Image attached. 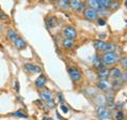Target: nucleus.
I'll use <instances>...</instances> for the list:
<instances>
[{
  "instance_id": "nucleus-1",
  "label": "nucleus",
  "mask_w": 127,
  "mask_h": 120,
  "mask_svg": "<svg viewBox=\"0 0 127 120\" xmlns=\"http://www.w3.org/2000/svg\"><path fill=\"white\" fill-rule=\"evenodd\" d=\"M101 60L105 66H111L118 63L120 59H119L117 52H103Z\"/></svg>"
},
{
  "instance_id": "nucleus-2",
  "label": "nucleus",
  "mask_w": 127,
  "mask_h": 120,
  "mask_svg": "<svg viewBox=\"0 0 127 120\" xmlns=\"http://www.w3.org/2000/svg\"><path fill=\"white\" fill-rule=\"evenodd\" d=\"M68 73H69V77L71 79V81L75 82V83L81 81L82 78H83L82 71L79 70L77 67H70V68H68Z\"/></svg>"
},
{
  "instance_id": "nucleus-3",
  "label": "nucleus",
  "mask_w": 127,
  "mask_h": 120,
  "mask_svg": "<svg viewBox=\"0 0 127 120\" xmlns=\"http://www.w3.org/2000/svg\"><path fill=\"white\" fill-rule=\"evenodd\" d=\"M63 34L65 38H69V39H75L77 36V32L75 30V28L72 26H67L64 28Z\"/></svg>"
},
{
  "instance_id": "nucleus-4",
  "label": "nucleus",
  "mask_w": 127,
  "mask_h": 120,
  "mask_svg": "<svg viewBox=\"0 0 127 120\" xmlns=\"http://www.w3.org/2000/svg\"><path fill=\"white\" fill-rule=\"evenodd\" d=\"M98 16V13L97 11L95 9H92V7H86V9L84 10V17L87 19V20L89 21H94L95 19L97 18Z\"/></svg>"
},
{
  "instance_id": "nucleus-5",
  "label": "nucleus",
  "mask_w": 127,
  "mask_h": 120,
  "mask_svg": "<svg viewBox=\"0 0 127 120\" xmlns=\"http://www.w3.org/2000/svg\"><path fill=\"white\" fill-rule=\"evenodd\" d=\"M96 113L98 118L102 119V120H105V119H109L111 117V113L109 112V110L106 107V105H100L96 110Z\"/></svg>"
},
{
  "instance_id": "nucleus-6",
  "label": "nucleus",
  "mask_w": 127,
  "mask_h": 120,
  "mask_svg": "<svg viewBox=\"0 0 127 120\" xmlns=\"http://www.w3.org/2000/svg\"><path fill=\"white\" fill-rule=\"evenodd\" d=\"M69 9H71L72 11L85 10V3L83 1H81V0H70Z\"/></svg>"
},
{
  "instance_id": "nucleus-7",
  "label": "nucleus",
  "mask_w": 127,
  "mask_h": 120,
  "mask_svg": "<svg viewBox=\"0 0 127 120\" xmlns=\"http://www.w3.org/2000/svg\"><path fill=\"white\" fill-rule=\"evenodd\" d=\"M39 95H40V98L43 100L45 102H48V101H51V100H53L54 98V95L51 90L47 89V88H42L40 90V93H39Z\"/></svg>"
},
{
  "instance_id": "nucleus-8",
  "label": "nucleus",
  "mask_w": 127,
  "mask_h": 120,
  "mask_svg": "<svg viewBox=\"0 0 127 120\" xmlns=\"http://www.w3.org/2000/svg\"><path fill=\"white\" fill-rule=\"evenodd\" d=\"M25 69L28 71V72H31V73H38V72H41V68L35 65V64H32V63H26L25 64Z\"/></svg>"
},
{
  "instance_id": "nucleus-9",
  "label": "nucleus",
  "mask_w": 127,
  "mask_h": 120,
  "mask_svg": "<svg viewBox=\"0 0 127 120\" xmlns=\"http://www.w3.org/2000/svg\"><path fill=\"white\" fill-rule=\"evenodd\" d=\"M13 44H14V47L16 48V49H18V50H22V49H25V48L27 47L26 41L23 38H21L20 36H18L17 38H16L15 41L13 42Z\"/></svg>"
},
{
  "instance_id": "nucleus-10",
  "label": "nucleus",
  "mask_w": 127,
  "mask_h": 120,
  "mask_svg": "<svg viewBox=\"0 0 127 120\" xmlns=\"http://www.w3.org/2000/svg\"><path fill=\"white\" fill-rule=\"evenodd\" d=\"M109 77H111L113 80L120 79L122 77V70L119 67H113L109 70Z\"/></svg>"
},
{
  "instance_id": "nucleus-11",
  "label": "nucleus",
  "mask_w": 127,
  "mask_h": 120,
  "mask_svg": "<svg viewBox=\"0 0 127 120\" xmlns=\"http://www.w3.org/2000/svg\"><path fill=\"white\" fill-rule=\"evenodd\" d=\"M46 83H47V78L43 74H40L35 80V86H36L37 88H45Z\"/></svg>"
},
{
  "instance_id": "nucleus-12",
  "label": "nucleus",
  "mask_w": 127,
  "mask_h": 120,
  "mask_svg": "<svg viewBox=\"0 0 127 120\" xmlns=\"http://www.w3.org/2000/svg\"><path fill=\"white\" fill-rule=\"evenodd\" d=\"M108 77H109V70L107 69L106 66L98 69V78H100L101 81H106L108 79Z\"/></svg>"
},
{
  "instance_id": "nucleus-13",
  "label": "nucleus",
  "mask_w": 127,
  "mask_h": 120,
  "mask_svg": "<svg viewBox=\"0 0 127 120\" xmlns=\"http://www.w3.org/2000/svg\"><path fill=\"white\" fill-rule=\"evenodd\" d=\"M106 45H107V43L101 41V39H97V41H94V42H93L94 48H95V49H96L97 51H102V52H105Z\"/></svg>"
},
{
  "instance_id": "nucleus-14",
  "label": "nucleus",
  "mask_w": 127,
  "mask_h": 120,
  "mask_svg": "<svg viewBox=\"0 0 127 120\" xmlns=\"http://www.w3.org/2000/svg\"><path fill=\"white\" fill-rule=\"evenodd\" d=\"M74 39H69V38H65L63 39L62 42V46L65 48V49H72L74 47Z\"/></svg>"
},
{
  "instance_id": "nucleus-15",
  "label": "nucleus",
  "mask_w": 127,
  "mask_h": 120,
  "mask_svg": "<svg viewBox=\"0 0 127 120\" xmlns=\"http://www.w3.org/2000/svg\"><path fill=\"white\" fill-rule=\"evenodd\" d=\"M46 26L48 29H52L56 26V17H54V16H50V17H48L46 19Z\"/></svg>"
},
{
  "instance_id": "nucleus-16",
  "label": "nucleus",
  "mask_w": 127,
  "mask_h": 120,
  "mask_svg": "<svg viewBox=\"0 0 127 120\" xmlns=\"http://www.w3.org/2000/svg\"><path fill=\"white\" fill-rule=\"evenodd\" d=\"M6 37H7V39H9V41L14 42L15 39L18 37V34H17V32H16L15 30L9 29V30H7V32H6Z\"/></svg>"
},
{
  "instance_id": "nucleus-17",
  "label": "nucleus",
  "mask_w": 127,
  "mask_h": 120,
  "mask_svg": "<svg viewBox=\"0 0 127 120\" xmlns=\"http://www.w3.org/2000/svg\"><path fill=\"white\" fill-rule=\"evenodd\" d=\"M97 87L100 88L101 90H104V91H107V90H109L110 89V87L111 85L107 82V81H100L97 83Z\"/></svg>"
},
{
  "instance_id": "nucleus-18",
  "label": "nucleus",
  "mask_w": 127,
  "mask_h": 120,
  "mask_svg": "<svg viewBox=\"0 0 127 120\" xmlns=\"http://www.w3.org/2000/svg\"><path fill=\"white\" fill-rule=\"evenodd\" d=\"M93 65H94L95 68H97V69H101L102 67H104V66H105L104 64H103L102 60L97 57V54H95L94 57H93Z\"/></svg>"
},
{
  "instance_id": "nucleus-19",
  "label": "nucleus",
  "mask_w": 127,
  "mask_h": 120,
  "mask_svg": "<svg viewBox=\"0 0 127 120\" xmlns=\"http://www.w3.org/2000/svg\"><path fill=\"white\" fill-rule=\"evenodd\" d=\"M112 1L111 0H98V7H103V9H110V5Z\"/></svg>"
},
{
  "instance_id": "nucleus-20",
  "label": "nucleus",
  "mask_w": 127,
  "mask_h": 120,
  "mask_svg": "<svg viewBox=\"0 0 127 120\" xmlns=\"http://www.w3.org/2000/svg\"><path fill=\"white\" fill-rule=\"evenodd\" d=\"M69 4H70V0H58L57 1V5L63 10L69 9Z\"/></svg>"
},
{
  "instance_id": "nucleus-21",
  "label": "nucleus",
  "mask_w": 127,
  "mask_h": 120,
  "mask_svg": "<svg viewBox=\"0 0 127 120\" xmlns=\"http://www.w3.org/2000/svg\"><path fill=\"white\" fill-rule=\"evenodd\" d=\"M87 4L89 5V7H92V9L97 10L98 7V0H86Z\"/></svg>"
},
{
  "instance_id": "nucleus-22",
  "label": "nucleus",
  "mask_w": 127,
  "mask_h": 120,
  "mask_svg": "<svg viewBox=\"0 0 127 120\" xmlns=\"http://www.w3.org/2000/svg\"><path fill=\"white\" fill-rule=\"evenodd\" d=\"M105 99L107 102H111L114 100V95H113V91L112 90H107L106 91V95H105Z\"/></svg>"
},
{
  "instance_id": "nucleus-23",
  "label": "nucleus",
  "mask_w": 127,
  "mask_h": 120,
  "mask_svg": "<svg viewBox=\"0 0 127 120\" xmlns=\"http://www.w3.org/2000/svg\"><path fill=\"white\" fill-rule=\"evenodd\" d=\"M122 81H123V78L121 79H117V80H114L113 81V83L111 84V87H112V88H119V87H120V85L122 84Z\"/></svg>"
},
{
  "instance_id": "nucleus-24",
  "label": "nucleus",
  "mask_w": 127,
  "mask_h": 120,
  "mask_svg": "<svg viewBox=\"0 0 127 120\" xmlns=\"http://www.w3.org/2000/svg\"><path fill=\"white\" fill-rule=\"evenodd\" d=\"M12 116H15V117H20V118H28V115H26L22 111H17L14 114H11Z\"/></svg>"
},
{
  "instance_id": "nucleus-25",
  "label": "nucleus",
  "mask_w": 127,
  "mask_h": 120,
  "mask_svg": "<svg viewBox=\"0 0 127 120\" xmlns=\"http://www.w3.org/2000/svg\"><path fill=\"white\" fill-rule=\"evenodd\" d=\"M116 119H117V120H123V119H124V115H123V112H121V111L118 112V113L116 114Z\"/></svg>"
},
{
  "instance_id": "nucleus-26",
  "label": "nucleus",
  "mask_w": 127,
  "mask_h": 120,
  "mask_svg": "<svg viewBox=\"0 0 127 120\" xmlns=\"http://www.w3.org/2000/svg\"><path fill=\"white\" fill-rule=\"evenodd\" d=\"M106 107H108V109H116V107H117V104H116V103H114V101L107 102Z\"/></svg>"
},
{
  "instance_id": "nucleus-27",
  "label": "nucleus",
  "mask_w": 127,
  "mask_h": 120,
  "mask_svg": "<svg viewBox=\"0 0 127 120\" xmlns=\"http://www.w3.org/2000/svg\"><path fill=\"white\" fill-rule=\"evenodd\" d=\"M46 105H47L48 109H53V107L55 106V104H54V100H51V101L46 102Z\"/></svg>"
},
{
  "instance_id": "nucleus-28",
  "label": "nucleus",
  "mask_w": 127,
  "mask_h": 120,
  "mask_svg": "<svg viewBox=\"0 0 127 120\" xmlns=\"http://www.w3.org/2000/svg\"><path fill=\"white\" fill-rule=\"evenodd\" d=\"M61 110H62L63 113H65V114H67V113H68V112H69L68 107H67L65 104H62V105H61Z\"/></svg>"
},
{
  "instance_id": "nucleus-29",
  "label": "nucleus",
  "mask_w": 127,
  "mask_h": 120,
  "mask_svg": "<svg viewBox=\"0 0 127 120\" xmlns=\"http://www.w3.org/2000/svg\"><path fill=\"white\" fill-rule=\"evenodd\" d=\"M119 62L121 63V65L126 66V64H127V58H122V59L119 60Z\"/></svg>"
},
{
  "instance_id": "nucleus-30",
  "label": "nucleus",
  "mask_w": 127,
  "mask_h": 120,
  "mask_svg": "<svg viewBox=\"0 0 127 120\" xmlns=\"http://www.w3.org/2000/svg\"><path fill=\"white\" fill-rule=\"evenodd\" d=\"M57 98H58L59 101H61V103H64V97H63V94L62 93H58L57 94Z\"/></svg>"
},
{
  "instance_id": "nucleus-31",
  "label": "nucleus",
  "mask_w": 127,
  "mask_h": 120,
  "mask_svg": "<svg viewBox=\"0 0 127 120\" xmlns=\"http://www.w3.org/2000/svg\"><path fill=\"white\" fill-rule=\"evenodd\" d=\"M6 19H7V15L3 14V13L0 14V20H6Z\"/></svg>"
},
{
  "instance_id": "nucleus-32",
  "label": "nucleus",
  "mask_w": 127,
  "mask_h": 120,
  "mask_svg": "<svg viewBox=\"0 0 127 120\" xmlns=\"http://www.w3.org/2000/svg\"><path fill=\"white\" fill-rule=\"evenodd\" d=\"M15 89L17 91H19V83H18V81H15Z\"/></svg>"
},
{
  "instance_id": "nucleus-33",
  "label": "nucleus",
  "mask_w": 127,
  "mask_h": 120,
  "mask_svg": "<svg viewBox=\"0 0 127 120\" xmlns=\"http://www.w3.org/2000/svg\"><path fill=\"white\" fill-rule=\"evenodd\" d=\"M98 23H100V25H105V23H106V21L105 20H103V19H100V20H98Z\"/></svg>"
},
{
  "instance_id": "nucleus-34",
  "label": "nucleus",
  "mask_w": 127,
  "mask_h": 120,
  "mask_svg": "<svg viewBox=\"0 0 127 120\" xmlns=\"http://www.w3.org/2000/svg\"><path fill=\"white\" fill-rule=\"evenodd\" d=\"M43 120H52V118H50V117H45V118H43Z\"/></svg>"
},
{
  "instance_id": "nucleus-35",
  "label": "nucleus",
  "mask_w": 127,
  "mask_h": 120,
  "mask_svg": "<svg viewBox=\"0 0 127 120\" xmlns=\"http://www.w3.org/2000/svg\"><path fill=\"white\" fill-rule=\"evenodd\" d=\"M111 1H112V2H120L121 0H111Z\"/></svg>"
},
{
  "instance_id": "nucleus-36",
  "label": "nucleus",
  "mask_w": 127,
  "mask_h": 120,
  "mask_svg": "<svg viewBox=\"0 0 127 120\" xmlns=\"http://www.w3.org/2000/svg\"><path fill=\"white\" fill-rule=\"evenodd\" d=\"M105 36H106V35H105V34H101V39H102V38H104Z\"/></svg>"
},
{
  "instance_id": "nucleus-37",
  "label": "nucleus",
  "mask_w": 127,
  "mask_h": 120,
  "mask_svg": "<svg viewBox=\"0 0 127 120\" xmlns=\"http://www.w3.org/2000/svg\"><path fill=\"white\" fill-rule=\"evenodd\" d=\"M50 1H52V2H55V1H56V2H57L58 0H50Z\"/></svg>"
},
{
  "instance_id": "nucleus-38",
  "label": "nucleus",
  "mask_w": 127,
  "mask_h": 120,
  "mask_svg": "<svg viewBox=\"0 0 127 120\" xmlns=\"http://www.w3.org/2000/svg\"><path fill=\"white\" fill-rule=\"evenodd\" d=\"M125 68H126V71H127V64H126V66H125Z\"/></svg>"
},
{
  "instance_id": "nucleus-39",
  "label": "nucleus",
  "mask_w": 127,
  "mask_h": 120,
  "mask_svg": "<svg viewBox=\"0 0 127 120\" xmlns=\"http://www.w3.org/2000/svg\"><path fill=\"white\" fill-rule=\"evenodd\" d=\"M125 4H126V6H127V1H126V2H125Z\"/></svg>"
},
{
  "instance_id": "nucleus-40",
  "label": "nucleus",
  "mask_w": 127,
  "mask_h": 120,
  "mask_svg": "<svg viewBox=\"0 0 127 120\" xmlns=\"http://www.w3.org/2000/svg\"><path fill=\"white\" fill-rule=\"evenodd\" d=\"M0 14H1V9H0Z\"/></svg>"
},
{
  "instance_id": "nucleus-41",
  "label": "nucleus",
  "mask_w": 127,
  "mask_h": 120,
  "mask_svg": "<svg viewBox=\"0 0 127 120\" xmlns=\"http://www.w3.org/2000/svg\"><path fill=\"white\" fill-rule=\"evenodd\" d=\"M0 46H1V45H0Z\"/></svg>"
}]
</instances>
